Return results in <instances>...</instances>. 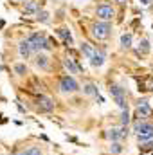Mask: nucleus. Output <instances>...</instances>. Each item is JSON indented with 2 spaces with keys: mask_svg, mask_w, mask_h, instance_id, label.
I'll return each mask as SVG.
<instances>
[{
  "mask_svg": "<svg viewBox=\"0 0 153 155\" xmlns=\"http://www.w3.org/2000/svg\"><path fill=\"white\" fill-rule=\"evenodd\" d=\"M27 41L31 43L34 54L43 52V51H50V49H52V43H50V40L47 38L45 33H38V31H36V33H31V35L27 36Z\"/></svg>",
  "mask_w": 153,
  "mask_h": 155,
  "instance_id": "nucleus-2",
  "label": "nucleus"
},
{
  "mask_svg": "<svg viewBox=\"0 0 153 155\" xmlns=\"http://www.w3.org/2000/svg\"><path fill=\"white\" fill-rule=\"evenodd\" d=\"M92 36L99 41H105L112 36V25L110 22H94L92 24Z\"/></svg>",
  "mask_w": 153,
  "mask_h": 155,
  "instance_id": "nucleus-3",
  "label": "nucleus"
},
{
  "mask_svg": "<svg viewBox=\"0 0 153 155\" xmlns=\"http://www.w3.org/2000/svg\"><path fill=\"white\" fill-rule=\"evenodd\" d=\"M148 103H150V101H148L146 97H142V99L137 101V107H135V121H137V119H148V117L151 116L153 110Z\"/></svg>",
  "mask_w": 153,
  "mask_h": 155,
  "instance_id": "nucleus-7",
  "label": "nucleus"
},
{
  "mask_svg": "<svg viewBox=\"0 0 153 155\" xmlns=\"http://www.w3.org/2000/svg\"><path fill=\"white\" fill-rule=\"evenodd\" d=\"M119 130H121V137H122V139H126V137L130 135V126H121Z\"/></svg>",
  "mask_w": 153,
  "mask_h": 155,
  "instance_id": "nucleus-26",
  "label": "nucleus"
},
{
  "mask_svg": "<svg viewBox=\"0 0 153 155\" xmlns=\"http://www.w3.org/2000/svg\"><path fill=\"white\" fill-rule=\"evenodd\" d=\"M106 139H110L112 143H119V141H122V137H121V130L119 128H112V130H106L105 134H103Z\"/></svg>",
  "mask_w": 153,
  "mask_h": 155,
  "instance_id": "nucleus-16",
  "label": "nucleus"
},
{
  "mask_svg": "<svg viewBox=\"0 0 153 155\" xmlns=\"http://www.w3.org/2000/svg\"><path fill=\"white\" fill-rule=\"evenodd\" d=\"M40 11V4L36 2V0H27L25 4H24V13L25 15H38Z\"/></svg>",
  "mask_w": 153,
  "mask_h": 155,
  "instance_id": "nucleus-14",
  "label": "nucleus"
},
{
  "mask_svg": "<svg viewBox=\"0 0 153 155\" xmlns=\"http://www.w3.org/2000/svg\"><path fill=\"white\" fill-rule=\"evenodd\" d=\"M63 67L69 71V74H70V76L79 72V69H77V60H74V58L65 56V58H63Z\"/></svg>",
  "mask_w": 153,
  "mask_h": 155,
  "instance_id": "nucleus-13",
  "label": "nucleus"
},
{
  "mask_svg": "<svg viewBox=\"0 0 153 155\" xmlns=\"http://www.w3.org/2000/svg\"><path fill=\"white\" fill-rule=\"evenodd\" d=\"M34 65L38 67L40 71H49V67H50V58H49L45 52H38V54H34Z\"/></svg>",
  "mask_w": 153,
  "mask_h": 155,
  "instance_id": "nucleus-10",
  "label": "nucleus"
},
{
  "mask_svg": "<svg viewBox=\"0 0 153 155\" xmlns=\"http://www.w3.org/2000/svg\"><path fill=\"white\" fill-rule=\"evenodd\" d=\"M79 52H81L85 58L90 60V58L96 54V47H94L92 43H88V41H81V43H79Z\"/></svg>",
  "mask_w": 153,
  "mask_h": 155,
  "instance_id": "nucleus-12",
  "label": "nucleus"
},
{
  "mask_svg": "<svg viewBox=\"0 0 153 155\" xmlns=\"http://www.w3.org/2000/svg\"><path fill=\"white\" fill-rule=\"evenodd\" d=\"M60 92L61 94H74L79 90V83L76 81V78L70 76V74H63L60 78Z\"/></svg>",
  "mask_w": 153,
  "mask_h": 155,
  "instance_id": "nucleus-5",
  "label": "nucleus"
},
{
  "mask_svg": "<svg viewBox=\"0 0 153 155\" xmlns=\"http://www.w3.org/2000/svg\"><path fill=\"white\" fill-rule=\"evenodd\" d=\"M36 107H38L40 112H52V110H54V101H52L50 97H47V96L40 94V96H38V103H36Z\"/></svg>",
  "mask_w": 153,
  "mask_h": 155,
  "instance_id": "nucleus-8",
  "label": "nucleus"
},
{
  "mask_svg": "<svg viewBox=\"0 0 153 155\" xmlns=\"http://www.w3.org/2000/svg\"><path fill=\"white\" fill-rule=\"evenodd\" d=\"M60 38L63 40V43L67 45V47H70V45H74V38H72V33L67 29V27H58L56 31H54Z\"/></svg>",
  "mask_w": 153,
  "mask_h": 155,
  "instance_id": "nucleus-11",
  "label": "nucleus"
},
{
  "mask_svg": "<svg viewBox=\"0 0 153 155\" xmlns=\"http://www.w3.org/2000/svg\"><path fill=\"white\" fill-rule=\"evenodd\" d=\"M96 16H97V20H101V22H112L115 18L114 5H112L110 2H101V4H97V7H96Z\"/></svg>",
  "mask_w": 153,
  "mask_h": 155,
  "instance_id": "nucleus-4",
  "label": "nucleus"
},
{
  "mask_svg": "<svg viewBox=\"0 0 153 155\" xmlns=\"http://www.w3.org/2000/svg\"><path fill=\"white\" fill-rule=\"evenodd\" d=\"M151 51V45H150V40L148 38H142L139 41V47H137V52L139 54H148Z\"/></svg>",
  "mask_w": 153,
  "mask_h": 155,
  "instance_id": "nucleus-18",
  "label": "nucleus"
},
{
  "mask_svg": "<svg viewBox=\"0 0 153 155\" xmlns=\"http://www.w3.org/2000/svg\"><path fill=\"white\" fill-rule=\"evenodd\" d=\"M139 150H141V153L153 152V139H151V141H148V143H144V144H141V146H139Z\"/></svg>",
  "mask_w": 153,
  "mask_h": 155,
  "instance_id": "nucleus-25",
  "label": "nucleus"
},
{
  "mask_svg": "<svg viewBox=\"0 0 153 155\" xmlns=\"http://www.w3.org/2000/svg\"><path fill=\"white\" fill-rule=\"evenodd\" d=\"M132 43H133V35L132 33H124L121 36V49L128 51V49H132Z\"/></svg>",
  "mask_w": 153,
  "mask_h": 155,
  "instance_id": "nucleus-17",
  "label": "nucleus"
},
{
  "mask_svg": "<svg viewBox=\"0 0 153 155\" xmlns=\"http://www.w3.org/2000/svg\"><path fill=\"white\" fill-rule=\"evenodd\" d=\"M133 132L137 135L139 144H144L153 139V123H150L148 119H137L133 124Z\"/></svg>",
  "mask_w": 153,
  "mask_h": 155,
  "instance_id": "nucleus-1",
  "label": "nucleus"
},
{
  "mask_svg": "<svg viewBox=\"0 0 153 155\" xmlns=\"http://www.w3.org/2000/svg\"><path fill=\"white\" fill-rule=\"evenodd\" d=\"M36 20H38L40 24H49V22H50V15H49L47 11H43V9H41L38 15H36Z\"/></svg>",
  "mask_w": 153,
  "mask_h": 155,
  "instance_id": "nucleus-20",
  "label": "nucleus"
},
{
  "mask_svg": "<svg viewBox=\"0 0 153 155\" xmlns=\"http://www.w3.org/2000/svg\"><path fill=\"white\" fill-rule=\"evenodd\" d=\"M90 65H92V67H96V69L103 67V65H105V54H103V52H99V51H96V54L90 58Z\"/></svg>",
  "mask_w": 153,
  "mask_h": 155,
  "instance_id": "nucleus-15",
  "label": "nucleus"
},
{
  "mask_svg": "<svg viewBox=\"0 0 153 155\" xmlns=\"http://www.w3.org/2000/svg\"><path fill=\"white\" fill-rule=\"evenodd\" d=\"M15 103H16V108H18V112H20V114H25V108L22 107V103H20V101H15Z\"/></svg>",
  "mask_w": 153,
  "mask_h": 155,
  "instance_id": "nucleus-27",
  "label": "nucleus"
},
{
  "mask_svg": "<svg viewBox=\"0 0 153 155\" xmlns=\"http://www.w3.org/2000/svg\"><path fill=\"white\" fill-rule=\"evenodd\" d=\"M141 2H142L144 5H148V4H151V0H141Z\"/></svg>",
  "mask_w": 153,
  "mask_h": 155,
  "instance_id": "nucleus-28",
  "label": "nucleus"
},
{
  "mask_svg": "<svg viewBox=\"0 0 153 155\" xmlns=\"http://www.w3.org/2000/svg\"><path fill=\"white\" fill-rule=\"evenodd\" d=\"M108 92H110L112 99L117 103V107H119L121 110H128V103H126V90H124L121 85H110Z\"/></svg>",
  "mask_w": 153,
  "mask_h": 155,
  "instance_id": "nucleus-6",
  "label": "nucleus"
},
{
  "mask_svg": "<svg viewBox=\"0 0 153 155\" xmlns=\"http://www.w3.org/2000/svg\"><path fill=\"white\" fill-rule=\"evenodd\" d=\"M83 92L86 94V96H99V88L94 85V83H86V85H83Z\"/></svg>",
  "mask_w": 153,
  "mask_h": 155,
  "instance_id": "nucleus-19",
  "label": "nucleus"
},
{
  "mask_svg": "<svg viewBox=\"0 0 153 155\" xmlns=\"http://www.w3.org/2000/svg\"><path fill=\"white\" fill-rule=\"evenodd\" d=\"M128 124H130V112L121 110V126H128Z\"/></svg>",
  "mask_w": 153,
  "mask_h": 155,
  "instance_id": "nucleus-23",
  "label": "nucleus"
},
{
  "mask_svg": "<svg viewBox=\"0 0 153 155\" xmlns=\"http://www.w3.org/2000/svg\"><path fill=\"white\" fill-rule=\"evenodd\" d=\"M15 72L18 76H25L27 74V65L25 63H15Z\"/></svg>",
  "mask_w": 153,
  "mask_h": 155,
  "instance_id": "nucleus-21",
  "label": "nucleus"
},
{
  "mask_svg": "<svg viewBox=\"0 0 153 155\" xmlns=\"http://www.w3.org/2000/svg\"><path fill=\"white\" fill-rule=\"evenodd\" d=\"M18 2H27V0H18Z\"/></svg>",
  "mask_w": 153,
  "mask_h": 155,
  "instance_id": "nucleus-30",
  "label": "nucleus"
},
{
  "mask_svg": "<svg viewBox=\"0 0 153 155\" xmlns=\"http://www.w3.org/2000/svg\"><path fill=\"white\" fill-rule=\"evenodd\" d=\"M110 153H114V155L122 153V146H121V143H110Z\"/></svg>",
  "mask_w": 153,
  "mask_h": 155,
  "instance_id": "nucleus-24",
  "label": "nucleus"
},
{
  "mask_svg": "<svg viewBox=\"0 0 153 155\" xmlns=\"http://www.w3.org/2000/svg\"><path fill=\"white\" fill-rule=\"evenodd\" d=\"M117 2H119V4H122V5H124V4H126V2H128V0H117Z\"/></svg>",
  "mask_w": 153,
  "mask_h": 155,
  "instance_id": "nucleus-29",
  "label": "nucleus"
},
{
  "mask_svg": "<svg viewBox=\"0 0 153 155\" xmlns=\"http://www.w3.org/2000/svg\"><path fill=\"white\" fill-rule=\"evenodd\" d=\"M20 155H41V148H40V146H31V148H27L25 152H22Z\"/></svg>",
  "mask_w": 153,
  "mask_h": 155,
  "instance_id": "nucleus-22",
  "label": "nucleus"
},
{
  "mask_svg": "<svg viewBox=\"0 0 153 155\" xmlns=\"http://www.w3.org/2000/svg\"><path fill=\"white\" fill-rule=\"evenodd\" d=\"M18 54H20V58H22V60H29V58L34 54V51H33L31 43L27 41V38L22 40V41L18 43Z\"/></svg>",
  "mask_w": 153,
  "mask_h": 155,
  "instance_id": "nucleus-9",
  "label": "nucleus"
}]
</instances>
